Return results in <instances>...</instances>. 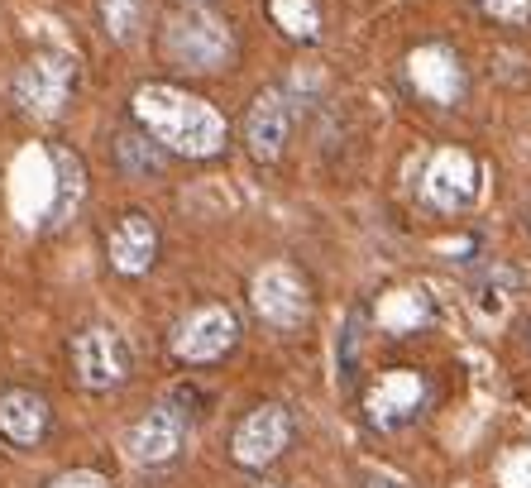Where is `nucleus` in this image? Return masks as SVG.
<instances>
[{"label": "nucleus", "instance_id": "obj_1", "mask_svg": "<svg viewBox=\"0 0 531 488\" xmlns=\"http://www.w3.org/2000/svg\"><path fill=\"white\" fill-rule=\"evenodd\" d=\"M134 120L154 134L168 154L211 158L225 149V120L211 101L192 91H177L168 82H149L134 91Z\"/></svg>", "mask_w": 531, "mask_h": 488}, {"label": "nucleus", "instance_id": "obj_7", "mask_svg": "<svg viewBox=\"0 0 531 488\" xmlns=\"http://www.w3.org/2000/svg\"><path fill=\"white\" fill-rule=\"evenodd\" d=\"M288 441H292L288 407H278V402H264V407H254V412H249V417L235 426V441H230V450H235V465L264 469V465H273V460L288 450Z\"/></svg>", "mask_w": 531, "mask_h": 488}, {"label": "nucleus", "instance_id": "obj_23", "mask_svg": "<svg viewBox=\"0 0 531 488\" xmlns=\"http://www.w3.org/2000/svg\"><path fill=\"white\" fill-rule=\"evenodd\" d=\"M364 488H417V484H407L393 469H364Z\"/></svg>", "mask_w": 531, "mask_h": 488}, {"label": "nucleus", "instance_id": "obj_17", "mask_svg": "<svg viewBox=\"0 0 531 488\" xmlns=\"http://www.w3.org/2000/svg\"><path fill=\"white\" fill-rule=\"evenodd\" d=\"M115 158H120V168H125L130 178H158L163 163H168V149H163L149 130L120 134V139H115Z\"/></svg>", "mask_w": 531, "mask_h": 488}, {"label": "nucleus", "instance_id": "obj_16", "mask_svg": "<svg viewBox=\"0 0 531 488\" xmlns=\"http://www.w3.org/2000/svg\"><path fill=\"white\" fill-rule=\"evenodd\" d=\"M426 321H431V302H426L421 288H398L378 302V326L393 335H412L417 326H426Z\"/></svg>", "mask_w": 531, "mask_h": 488}, {"label": "nucleus", "instance_id": "obj_20", "mask_svg": "<svg viewBox=\"0 0 531 488\" xmlns=\"http://www.w3.org/2000/svg\"><path fill=\"white\" fill-rule=\"evenodd\" d=\"M479 5L498 24H512V29H527L531 24V0H479Z\"/></svg>", "mask_w": 531, "mask_h": 488}, {"label": "nucleus", "instance_id": "obj_2", "mask_svg": "<svg viewBox=\"0 0 531 488\" xmlns=\"http://www.w3.org/2000/svg\"><path fill=\"white\" fill-rule=\"evenodd\" d=\"M158 53L182 72H221L235 58V34L221 15H211L206 5H187L163 20Z\"/></svg>", "mask_w": 531, "mask_h": 488}, {"label": "nucleus", "instance_id": "obj_15", "mask_svg": "<svg viewBox=\"0 0 531 488\" xmlns=\"http://www.w3.org/2000/svg\"><path fill=\"white\" fill-rule=\"evenodd\" d=\"M53 173H58V197L48 206V225H63L72 221V211L87 197V168L72 149H53Z\"/></svg>", "mask_w": 531, "mask_h": 488}, {"label": "nucleus", "instance_id": "obj_9", "mask_svg": "<svg viewBox=\"0 0 531 488\" xmlns=\"http://www.w3.org/2000/svg\"><path fill=\"white\" fill-rule=\"evenodd\" d=\"M421 197L431 201V206H441V211H460L469 201L479 197V163L469 149H441V154L431 158V168H426V178H421Z\"/></svg>", "mask_w": 531, "mask_h": 488}, {"label": "nucleus", "instance_id": "obj_22", "mask_svg": "<svg viewBox=\"0 0 531 488\" xmlns=\"http://www.w3.org/2000/svg\"><path fill=\"white\" fill-rule=\"evenodd\" d=\"M48 488H111L96 469H67V474H58Z\"/></svg>", "mask_w": 531, "mask_h": 488}, {"label": "nucleus", "instance_id": "obj_3", "mask_svg": "<svg viewBox=\"0 0 531 488\" xmlns=\"http://www.w3.org/2000/svg\"><path fill=\"white\" fill-rule=\"evenodd\" d=\"M77 87V63L67 53H34L29 63L15 72L10 82V96L24 115L34 120H58L67 106V96Z\"/></svg>", "mask_w": 531, "mask_h": 488}, {"label": "nucleus", "instance_id": "obj_24", "mask_svg": "<svg viewBox=\"0 0 531 488\" xmlns=\"http://www.w3.org/2000/svg\"><path fill=\"white\" fill-rule=\"evenodd\" d=\"M259 488H278V484H259Z\"/></svg>", "mask_w": 531, "mask_h": 488}, {"label": "nucleus", "instance_id": "obj_12", "mask_svg": "<svg viewBox=\"0 0 531 488\" xmlns=\"http://www.w3.org/2000/svg\"><path fill=\"white\" fill-rule=\"evenodd\" d=\"M407 77H412V87H417L426 101H436V106H450V101L465 91V67H460V58L445 44L417 48V53L407 58Z\"/></svg>", "mask_w": 531, "mask_h": 488}, {"label": "nucleus", "instance_id": "obj_4", "mask_svg": "<svg viewBox=\"0 0 531 488\" xmlns=\"http://www.w3.org/2000/svg\"><path fill=\"white\" fill-rule=\"evenodd\" d=\"M249 302L259 311V321L278 331H297L311 316V288L292 264H264L249 283Z\"/></svg>", "mask_w": 531, "mask_h": 488}, {"label": "nucleus", "instance_id": "obj_25", "mask_svg": "<svg viewBox=\"0 0 531 488\" xmlns=\"http://www.w3.org/2000/svg\"><path fill=\"white\" fill-rule=\"evenodd\" d=\"M527 345H531V326H527Z\"/></svg>", "mask_w": 531, "mask_h": 488}, {"label": "nucleus", "instance_id": "obj_18", "mask_svg": "<svg viewBox=\"0 0 531 488\" xmlns=\"http://www.w3.org/2000/svg\"><path fill=\"white\" fill-rule=\"evenodd\" d=\"M268 15H273V24H278L288 39L311 44V39L321 34V10H316V0H268Z\"/></svg>", "mask_w": 531, "mask_h": 488}, {"label": "nucleus", "instance_id": "obj_10", "mask_svg": "<svg viewBox=\"0 0 531 488\" xmlns=\"http://www.w3.org/2000/svg\"><path fill=\"white\" fill-rule=\"evenodd\" d=\"M187 441V417L177 412V407H154V412H144L139 422L130 426V436H125V455H130L134 465H168L177 450Z\"/></svg>", "mask_w": 531, "mask_h": 488}, {"label": "nucleus", "instance_id": "obj_14", "mask_svg": "<svg viewBox=\"0 0 531 488\" xmlns=\"http://www.w3.org/2000/svg\"><path fill=\"white\" fill-rule=\"evenodd\" d=\"M0 436L10 445H39L48 436V402L34 388H5L0 393Z\"/></svg>", "mask_w": 531, "mask_h": 488}, {"label": "nucleus", "instance_id": "obj_8", "mask_svg": "<svg viewBox=\"0 0 531 488\" xmlns=\"http://www.w3.org/2000/svg\"><path fill=\"white\" fill-rule=\"evenodd\" d=\"M421 402H426V378L417 369H388L369 388L364 417H369L374 431H398V426H407L421 412Z\"/></svg>", "mask_w": 531, "mask_h": 488}, {"label": "nucleus", "instance_id": "obj_6", "mask_svg": "<svg viewBox=\"0 0 531 488\" xmlns=\"http://www.w3.org/2000/svg\"><path fill=\"white\" fill-rule=\"evenodd\" d=\"M235 335H240L235 311L221 307V302H206V307L187 311V316L177 321L173 355L182 359V364H211V359H221L225 350L235 345Z\"/></svg>", "mask_w": 531, "mask_h": 488}, {"label": "nucleus", "instance_id": "obj_13", "mask_svg": "<svg viewBox=\"0 0 531 488\" xmlns=\"http://www.w3.org/2000/svg\"><path fill=\"white\" fill-rule=\"evenodd\" d=\"M106 254H111V268H115V273H125V278L149 273V268H154V254H158L154 221H149L144 211L120 216V221H115V230H111V240H106Z\"/></svg>", "mask_w": 531, "mask_h": 488}, {"label": "nucleus", "instance_id": "obj_21", "mask_svg": "<svg viewBox=\"0 0 531 488\" xmlns=\"http://www.w3.org/2000/svg\"><path fill=\"white\" fill-rule=\"evenodd\" d=\"M498 479H503L508 488H531V445L527 450H517L508 465L498 469Z\"/></svg>", "mask_w": 531, "mask_h": 488}, {"label": "nucleus", "instance_id": "obj_11", "mask_svg": "<svg viewBox=\"0 0 531 488\" xmlns=\"http://www.w3.org/2000/svg\"><path fill=\"white\" fill-rule=\"evenodd\" d=\"M292 130V111H288V96L278 87H264L254 96V106L244 115V144L259 163H278L283 158V144H288Z\"/></svg>", "mask_w": 531, "mask_h": 488}, {"label": "nucleus", "instance_id": "obj_19", "mask_svg": "<svg viewBox=\"0 0 531 488\" xmlns=\"http://www.w3.org/2000/svg\"><path fill=\"white\" fill-rule=\"evenodd\" d=\"M101 24L115 44H130L144 24V0H101Z\"/></svg>", "mask_w": 531, "mask_h": 488}, {"label": "nucleus", "instance_id": "obj_5", "mask_svg": "<svg viewBox=\"0 0 531 488\" xmlns=\"http://www.w3.org/2000/svg\"><path fill=\"white\" fill-rule=\"evenodd\" d=\"M72 369H77V383L91 388V393L120 388L130 378V345H125V335H115L111 326H87L72 340Z\"/></svg>", "mask_w": 531, "mask_h": 488}]
</instances>
